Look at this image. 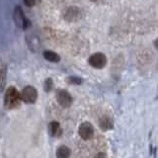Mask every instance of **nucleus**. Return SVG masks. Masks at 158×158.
Returning a JSON list of instances; mask_svg holds the SVG:
<instances>
[{
	"label": "nucleus",
	"instance_id": "obj_12",
	"mask_svg": "<svg viewBox=\"0 0 158 158\" xmlns=\"http://www.w3.org/2000/svg\"><path fill=\"white\" fill-rule=\"evenodd\" d=\"M100 127L103 131H107V130H111L113 128V123L109 118H103L100 121Z\"/></svg>",
	"mask_w": 158,
	"mask_h": 158
},
{
	"label": "nucleus",
	"instance_id": "obj_16",
	"mask_svg": "<svg viewBox=\"0 0 158 158\" xmlns=\"http://www.w3.org/2000/svg\"><path fill=\"white\" fill-rule=\"evenodd\" d=\"M91 1H93V2H96V1H98V0H91Z\"/></svg>",
	"mask_w": 158,
	"mask_h": 158
},
{
	"label": "nucleus",
	"instance_id": "obj_3",
	"mask_svg": "<svg viewBox=\"0 0 158 158\" xmlns=\"http://www.w3.org/2000/svg\"><path fill=\"white\" fill-rule=\"evenodd\" d=\"M21 100L26 104H34L38 99V91L34 86H26L20 93Z\"/></svg>",
	"mask_w": 158,
	"mask_h": 158
},
{
	"label": "nucleus",
	"instance_id": "obj_1",
	"mask_svg": "<svg viewBox=\"0 0 158 158\" xmlns=\"http://www.w3.org/2000/svg\"><path fill=\"white\" fill-rule=\"evenodd\" d=\"M21 96L16 88L11 86L9 87L4 95V107L7 110H13L20 106L21 103Z\"/></svg>",
	"mask_w": 158,
	"mask_h": 158
},
{
	"label": "nucleus",
	"instance_id": "obj_8",
	"mask_svg": "<svg viewBox=\"0 0 158 158\" xmlns=\"http://www.w3.org/2000/svg\"><path fill=\"white\" fill-rule=\"evenodd\" d=\"M48 132L52 136H60L62 135V130L60 127V125L57 122H51L48 123Z\"/></svg>",
	"mask_w": 158,
	"mask_h": 158
},
{
	"label": "nucleus",
	"instance_id": "obj_2",
	"mask_svg": "<svg viewBox=\"0 0 158 158\" xmlns=\"http://www.w3.org/2000/svg\"><path fill=\"white\" fill-rule=\"evenodd\" d=\"M13 19H14L15 24H16V26L19 27V28H21V29H24V30L28 29L30 27V25H31V23H30V21L26 18L22 8L20 6L15 7L14 14H13Z\"/></svg>",
	"mask_w": 158,
	"mask_h": 158
},
{
	"label": "nucleus",
	"instance_id": "obj_15",
	"mask_svg": "<svg viewBox=\"0 0 158 158\" xmlns=\"http://www.w3.org/2000/svg\"><path fill=\"white\" fill-rule=\"evenodd\" d=\"M39 2V0H24V3L28 7H33Z\"/></svg>",
	"mask_w": 158,
	"mask_h": 158
},
{
	"label": "nucleus",
	"instance_id": "obj_5",
	"mask_svg": "<svg viewBox=\"0 0 158 158\" xmlns=\"http://www.w3.org/2000/svg\"><path fill=\"white\" fill-rule=\"evenodd\" d=\"M78 135L84 140L91 139L94 135V127L92 126V123L89 122L82 123L78 127Z\"/></svg>",
	"mask_w": 158,
	"mask_h": 158
},
{
	"label": "nucleus",
	"instance_id": "obj_7",
	"mask_svg": "<svg viewBox=\"0 0 158 158\" xmlns=\"http://www.w3.org/2000/svg\"><path fill=\"white\" fill-rule=\"evenodd\" d=\"M81 18V10L77 7H69L64 14V19L69 22H74Z\"/></svg>",
	"mask_w": 158,
	"mask_h": 158
},
{
	"label": "nucleus",
	"instance_id": "obj_4",
	"mask_svg": "<svg viewBox=\"0 0 158 158\" xmlns=\"http://www.w3.org/2000/svg\"><path fill=\"white\" fill-rule=\"evenodd\" d=\"M88 62L92 67L97 68V69H101L106 66L107 57L105 54L102 52H96V53H93L92 56L89 57Z\"/></svg>",
	"mask_w": 158,
	"mask_h": 158
},
{
	"label": "nucleus",
	"instance_id": "obj_13",
	"mask_svg": "<svg viewBox=\"0 0 158 158\" xmlns=\"http://www.w3.org/2000/svg\"><path fill=\"white\" fill-rule=\"evenodd\" d=\"M44 88L46 92H49L53 88V81L52 78H47L44 84Z\"/></svg>",
	"mask_w": 158,
	"mask_h": 158
},
{
	"label": "nucleus",
	"instance_id": "obj_6",
	"mask_svg": "<svg viewBox=\"0 0 158 158\" xmlns=\"http://www.w3.org/2000/svg\"><path fill=\"white\" fill-rule=\"evenodd\" d=\"M56 100L57 103L63 108H68L72 104V97L65 90H57L56 91Z\"/></svg>",
	"mask_w": 158,
	"mask_h": 158
},
{
	"label": "nucleus",
	"instance_id": "obj_11",
	"mask_svg": "<svg viewBox=\"0 0 158 158\" xmlns=\"http://www.w3.org/2000/svg\"><path fill=\"white\" fill-rule=\"evenodd\" d=\"M56 156L58 158H66L70 156V149L65 146V145H61L57 148L56 150Z\"/></svg>",
	"mask_w": 158,
	"mask_h": 158
},
{
	"label": "nucleus",
	"instance_id": "obj_10",
	"mask_svg": "<svg viewBox=\"0 0 158 158\" xmlns=\"http://www.w3.org/2000/svg\"><path fill=\"white\" fill-rule=\"evenodd\" d=\"M43 56L44 57V59H47L48 61L51 62H58L60 60V56L52 51H44L43 52Z\"/></svg>",
	"mask_w": 158,
	"mask_h": 158
},
{
	"label": "nucleus",
	"instance_id": "obj_14",
	"mask_svg": "<svg viewBox=\"0 0 158 158\" xmlns=\"http://www.w3.org/2000/svg\"><path fill=\"white\" fill-rule=\"evenodd\" d=\"M66 80L69 84H74V85H79L82 83V79L77 76H69L66 78Z\"/></svg>",
	"mask_w": 158,
	"mask_h": 158
},
{
	"label": "nucleus",
	"instance_id": "obj_9",
	"mask_svg": "<svg viewBox=\"0 0 158 158\" xmlns=\"http://www.w3.org/2000/svg\"><path fill=\"white\" fill-rule=\"evenodd\" d=\"M7 78V66L1 59H0V91H2L6 85Z\"/></svg>",
	"mask_w": 158,
	"mask_h": 158
}]
</instances>
